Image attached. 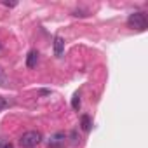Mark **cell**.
<instances>
[{"label":"cell","mask_w":148,"mask_h":148,"mask_svg":"<svg viewBox=\"0 0 148 148\" xmlns=\"http://www.w3.org/2000/svg\"><path fill=\"white\" fill-rule=\"evenodd\" d=\"M5 148H14V146H12L11 143H7V145H5Z\"/></svg>","instance_id":"cell-11"},{"label":"cell","mask_w":148,"mask_h":148,"mask_svg":"<svg viewBox=\"0 0 148 148\" xmlns=\"http://www.w3.org/2000/svg\"><path fill=\"white\" fill-rule=\"evenodd\" d=\"M4 5H5V7H14L16 2H4Z\"/></svg>","instance_id":"cell-10"},{"label":"cell","mask_w":148,"mask_h":148,"mask_svg":"<svg viewBox=\"0 0 148 148\" xmlns=\"http://www.w3.org/2000/svg\"><path fill=\"white\" fill-rule=\"evenodd\" d=\"M0 47H2V45H0Z\"/></svg>","instance_id":"cell-12"},{"label":"cell","mask_w":148,"mask_h":148,"mask_svg":"<svg viewBox=\"0 0 148 148\" xmlns=\"http://www.w3.org/2000/svg\"><path fill=\"white\" fill-rule=\"evenodd\" d=\"M66 143V136L64 132H56L49 138V148H61Z\"/></svg>","instance_id":"cell-3"},{"label":"cell","mask_w":148,"mask_h":148,"mask_svg":"<svg viewBox=\"0 0 148 148\" xmlns=\"http://www.w3.org/2000/svg\"><path fill=\"white\" fill-rule=\"evenodd\" d=\"M7 105H9V103L5 101V98H2V96H0V112H2L4 108H7Z\"/></svg>","instance_id":"cell-9"},{"label":"cell","mask_w":148,"mask_h":148,"mask_svg":"<svg viewBox=\"0 0 148 148\" xmlns=\"http://www.w3.org/2000/svg\"><path fill=\"white\" fill-rule=\"evenodd\" d=\"M40 141H42V132L40 131H26L19 138V145L23 148H35Z\"/></svg>","instance_id":"cell-1"},{"label":"cell","mask_w":148,"mask_h":148,"mask_svg":"<svg viewBox=\"0 0 148 148\" xmlns=\"http://www.w3.org/2000/svg\"><path fill=\"white\" fill-rule=\"evenodd\" d=\"M91 127H92V120H91V117H89V115H82V117H80V129H82L84 132H89Z\"/></svg>","instance_id":"cell-6"},{"label":"cell","mask_w":148,"mask_h":148,"mask_svg":"<svg viewBox=\"0 0 148 148\" xmlns=\"http://www.w3.org/2000/svg\"><path fill=\"white\" fill-rule=\"evenodd\" d=\"M0 87H9V79L2 68H0Z\"/></svg>","instance_id":"cell-8"},{"label":"cell","mask_w":148,"mask_h":148,"mask_svg":"<svg viewBox=\"0 0 148 148\" xmlns=\"http://www.w3.org/2000/svg\"><path fill=\"white\" fill-rule=\"evenodd\" d=\"M64 54V38L63 37H54V56L56 58H61Z\"/></svg>","instance_id":"cell-4"},{"label":"cell","mask_w":148,"mask_h":148,"mask_svg":"<svg viewBox=\"0 0 148 148\" xmlns=\"http://www.w3.org/2000/svg\"><path fill=\"white\" fill-rule=\"evenodd\" d=\"M127 25L132 28V30H138V32H145L146 26H148V19L145 16V12H132L129 18H127Z\"/></svg>","instance_id":"cell-2"},{"label":"cell","mask_w":148,"mask_h":148,"mask_svg":"<svg viewBox=\"0 0 148 148\" xmlns=\"http://www.w3.org/2000/svg\"><path fill=\"white\" fill-rule=\"evenodd\" d=\"M37 63H38V51L33 49V51H30L28 56H26V66H28V68H35Z\"/></svg>","instance_id":"cell-5"},{"label":"cell","mask_w":148,"mask_h":148,"mask_svg":"<svg viewBox=\"0 0 148 148\" xmlns=\"http://www.w3.org/2000/svg\"><path fill=\"white\" fill-rule=\"evenodd\" d=\"M71 108L73 110H80V96H79V92H75L73 98H71Z\"/></svg>","instance_id":"cell-7"}]
</instances>
